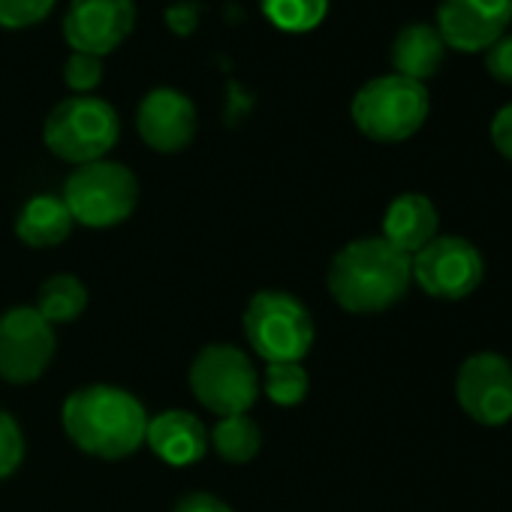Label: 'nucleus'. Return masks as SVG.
Listing matches in <instances>:
<instances>
[{"mask_svg": "<svg viewBox=\"0 0 512 512\" xmlns=\"http://www.w3.org/2000/svg\"><path fill=\"white\" fill-rule=\"evenodd\" d=\"M208 446L226 461V464H247L263 449V431L247 413L223 416L214 431L208 434Z\"/></svg>", "mask_w": 512, "mask_h": 512, "instance_id": "18", "label": "nucleus"}, {"mask_svg": "<svg viewBox=\"0 0 512 512\" xmlns=\"http://www.w3.org/2000/svg\"><path fill=\"white\" fill-rule=\"evenodd\" d=\"M428 109H431L428 88L398 73L365 82L350 103L356 130L371 142H386V145L416 136L428 121Z\"/></svg>", "mask_w": 512, "mask_h": 512, "instance_id": "3", "label": "nucleus"}, {"mask_svg": "<svg viewBox=\"0 0 512 512\" xmlns=\"http://www.w3.org/2000/svg\"><path fill=\"white\" fill-rule=\"evenodd\" d=\"M118 139H121V118L115 106L94 94L61 100L43 124L46 148L58 160L73 166L106 160V154L118 145Z\"/></svg>", "mask_w": 512, "mask_h": 512, "instance_id": "5", "label": "nucleus"}, {"mask_svg": "<svg viewBox=\"0 0 512 512\" xmlns=\"http://www.w3.org/2000/svg\"><path fill=\"white\" fill-rule=\"evenodd\" d=\"M506 4H509V13H512V0H506Z\"/></svg>", "mask_w": 512, "mask_h": 512, "instance_id": "29", "label": "nucleus"}, {"mask_svg": "<svg viewBox=\"0 0 512 512\" xmlns=\"http://www.w3.org/2000/svg\"><path fill=\"white\" fill-rule=\"evenodd\" d=\"M61 28L70 52L106 58L130 40L136 0H73Z\"/></svg>", "mask_w": 512, "mask_h": 512, "instance_id": "11", "label": "nucleus"}, {"mask_svg": "<svg viewBox=\"0 0 512 512\" xmlns=\"http://www.w3.org/2000/svg\"><path fill=\"white\" fill-rule=\"evenodd\" d=\"M326 284L344 311L380 314L407 296L413 284L410 256L380 235L356 238L335 253Z\"/></svg>", "mask_w": 512, "mask_h": 512, "instance_id": "2", "label": "nucleus"}, {"mask_svg": "<svg viewBox=\"0 0 512 512\" xmlns=\"http://www.w3.org/2000/svg\"><path fill=\"white\" fill-rule=\"evenodd\" d=\"M455 395L473 422L506 425L512 419V362L500 353L467 356L455 377Z\"/></svg>", "mask_w": 512, "mask_h": 512, "instance_id": "10", "label": "nucleus"}, {"mask_svg": "<svg viewBox=\"0 0 512 512\" xmlns=\"http://www.w3.org/2000/svg\"><path fill=\"white\" fill-rule=\"evenodd\" d=\"M308 386H311V377L302 368V362H275V365H266L263 389H266V395L278 407H296V404H302L305 395H308Z\"/></svg>", "mask_w": 512, "mask_h": 512, "instance_id": "21", "label": "nucleus"}, {"mask_svg": "<svg viewBox=\"0 0 512 512\" xmlns=\"http://www.w3.org/2000/svg\"><path fill=\"white\" fill-rule=\"evenodd\" d=\"M58 0H0V28L4 31H25L55 10Z\"/></svg>", "mask_w": 512, "mask_h": 512, "instance_id": "23", "label": "nucleus"}, {"mask_svg": "<svg viewBox=\"0 0 512 512\" xmlns=\"http://www.w3.org/2000/svg\"><path fill=\"white\" fill-rule=\"evenodd\" d=\"M446 46L437 34V28L431 25H407L398 31L395 43H392V67L398 76L422 82L431 79L440 64H443Z\"/></svg>", "mask_w": 512, "mask_h": 512, "instance_id": "17", "label": "nucleus"}, {"mask_svg": "<svg viewBox=\"0 0 512 512\" xmlns=\"http://www.w3.org/2000/svg\"><path fill=\"white\" fill-rule=\"evenodd\" d=\"M491 142H494L497 154H503L512 163V103H506L491 118Z\"/></svg>", "mask_w": 512, "mask_h": 512, "instance_id": "26", "label": "nucleus"}, {"mask_svg": "<svg viewBox=\"0 0 512 512\" xmlns=\"http://www.w3.org/2000/svg\"><path fill=\"white\" fill-rule=\"evenodd\" d=\"M136 130L139 139L154 148L157 154H175L184 151L199 130L196 103L178 91V88H154L142 97L136 109Z\"/></svg>", "mask_w": 512, "mask_h": 512, "instance_id": "13", "label": "nucleus"}, {"mask_svg": "<svg viewBox=\"0 0 512 512\" xmlns=\"http://www.w3.org/2000/svg\"><path fill=\"white\" fill-rule=\"evenodd\" d=\"M437 208L428 196L422 193H401L389 202L386 214H383V232L380 238H386L392 247H398L401 253L413 256L419 253L431 238H437Z\"/></svg>", "mask_w": 512, "mask_h": 512, "instance_id": "15", "label": "nucleus"}, {"mask_svg": "<svg viewBox=\"0 0 512 512\" xmlns=\"http://www.w3.org/2000/svg\"><path fill=\"white\" fill-rule=\"evenodd\" d=\"M22 458H25V434L19 422L0 407V479L16 473Z\"/></svg>", "mask_w": 512, "mask_h": 512, "instance_id": "24", "label": "nucleus"}, {"mask_svg": "<svg viewBox=\"0 0 512 512\" xmlns=\"http://www.w3.org/2000/svg\"><path fill=\"white\" fill-rule=\"evenodd\" d=\"M187 380L193 398L220 419L247 413L260 395V374H256L250 356L235 344L202 347L190 365Z\"/></svg>", "mask_w": 512, "mask_h": 512, "instance_id": "7", "label": "nucleus"}, {"mask_svg": "<svg viewBox=\"0 0 512 512\" xmlns=\"http://www.w3.org/2000/svg\"><path fill=\"white\" fill-rule=\"evenodd\" d=\"M485 70L491 79L500 85H512V34L500 37L488 52H485Z\"/></svg>", "mask_w": 512, "mask_h": 512, "instance_id": "25", "label": "nucleus"}, {"mask_svg": "<svg viewBox=\"0 0 512 512\" xmlns=\"http://www.w3.org/2000/svg\"><path fill=\"white\" fill-rule=\"evenodd\" d=\"M58 341L55 326L46 323L37 308H10L0 314V377L10 383H34L40 380L52 359Z\"/></svg>", "mask_w": 512, "mask_h": 512, "instance_id": "9", "label": "nucleus"}, {"mask_svg": "<svg viewBox=\"0 0 512 512\" xmlns=\"http://www.w3.org/2000/svg\"><path fill=\"white\" fill-rule=\"evenodd\" d=\"M241 329L250 350L266 365L302 362L311 353L317 335L311 311L284 290L256 293L244 308Z\"/></svg>", "mask_w": 512, "mask_h": 512, "instance_id": "4", "label": "nucleus"}, {"mask_svg": "<svg viewBox=\"0 0 512 512\" xmlns=\"http://www.w3.org/2000/svg\"><path fill=\"white\" fill-rule=\"evenodd\" d=\"M106 70H103V58L94 55H82V52H70L67 64H64V82L73 91V97H88L100 88Z\"/></svg>", "mask_w": 512, "mask_h": 512, "instance_id": "22", "label": "nucleus"}, {"mask_svg": "<svg viewBox=\"0 0 512 512\" xmlns=\"http://www.w3.org/2000/svg\"><path fill=\"white\" fill-rule=\"evenodd\" d=\"M199 25V13L193 4H175L166 10V28L175 31L178 37H190Z\"/></svg>", "mask_w": 512, "mask_h": 512, "instance_id": "27", "label": "nucleus"}, {"mask_svg": "<svg viewBox=\"0 0 512 512\" xmlns=\"http://www.w3.org/2000/svg\"><path fill=\"white\" fill-rule=\"evenodd\" d=\"M172 512H232V509L214 494H187L175 503Z\"/></svg>", "mask_w": 512, "mask_h": 512, "instance_id": "28", "label": "nucleus"}, {"mask_svg": "<svg viewBox=\"0 0 512 512\" xmlns=\"http://www.w3.org/2000/svg\"><path fill=\"white\" fill-rule=\"evenodd\" d=\"M67 437L88 455L103 461H121L133 455L148 434V413L142 401L109 383L76 389L61 410Z\"/></svg>", "mask_w": 512, "mask_h": 512, "instance_id": "1", "label": "nucleus"}, {"mask_svg": "<svg viewBox=\"0 0 512 512\" xmlns=\"http://www.w3.org/2000/svg\"><path fill=\"white\" fill-rule=\"evenodd\" d=\"M145 443L169 467H190L208 449V431L190 410H163L148 419Z\"/></svg>", "mask_w": 512, "mask_h": 512, "instance_id": "14", "label": "nucleus"}, {"mask_svg": "<svg viewBox=\"0 0 512 512\" xmlns=\"http://www.w3.org/2000/svg\"><path fill=\"white\" fill-rule=\"evenodd\" d=\"M34 308L52 326L73 323L88 308V290H85V284L76 275H55V278L43 281Z\"/></svg>", "mask_w": 512, "mask_h": 512, "instance_id": "19", "label": "nucleus"}, {"mask_svg": "<svg viewBox=\"0 0 512 512\" xmlns=\"http://www.w3.org/2000/svg\"><path fill=\"white\" fill-rule=\"evenodd\" d=\"M61 199L70 208L73 223L88 229H112L136 211L139 181L124 163L97 160L76 166L64 184Z\"/></svg>", "mask_w": 512, "mask_h": 512, "instance_id": "6", "label": "nucleus"}, {"mask_svg": "<svg viewBox=\"0 0 512 512\" xmlns=\"http://www.w3.org/2000/svg\"><path fill=\"white\" fill-rule=\"evenodd\" d=\"M263 16L284 34H311L329 16V0H260Z\"/></svg>", "mask_w": 512, "mask_h": 512, "instance_id": "20", "label": "nucleus"}, {"mask_svg": "<svg viewBox=\"0 0 512 512\" xmlns=\"http://www.w3.org/2000/svg\"><path fill=\"white\" fill-rule=\"evenodd\" d=\"M70 232H73V214L64 205V199L52 193H40L28 199L16 217V235L22 238V244L37 250L64 244Z\"/></svg>", "mask_w": 512, "mask_h": 512, "instance_id": "16", "label": "nucleus"}, {"mask_svg": "<svg viewBox=\"0 0 512 512\" xmlns=\"http://www.w3.org/2000/svg\"><path fill=\"white\" fill-rule=\"evenodd\" d=\"M410 275L431 299L458 302L476 293L485 275L482 253L461 235H437L410 256Z\"/></svg>", "mask_w": 512, "mask_h": 512, "instance_id": "8", "label": "nucleus"}, {"mask_svg": "<svg viewBox=\"0 0 512 512\" xmlns=\"http://www.w3.org/2000/svg\"><path fill=\"white\" fill-rule=\"evenodd\" d=\"M506 0H440L437 34L455 52H488L509 28Z\"/></svg>", "mask_w": 512, "mask_h": 512, "instance_id": "12", "label": "nucleus"}]
</instances>
